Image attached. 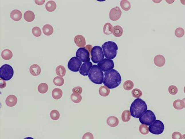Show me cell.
<instances>
[{
	"mask_svg": "<svg viewBox=\"0 0 185 139\" xmlns=\"http://www.w3.org/2000/svg\"><path fill=\"white\" fill-rule=\"evenodd\" d=\"M53 82L56 86H61L64 84V80L62 77L57 76L54 79Z\"/></svg>",
	"mask_w": 185,
	"mask_h": 139,
	"instance_id": "obj_34",
	"label": "cell"
},
{
	"mask_svg": "<svg viewBox=\"0 0 185 139\" xmlns=\"http://www.w3.org/2000/svg\"><path fill=\"white\" fill-rule=\"evenodd\" d=\"M13 54L10 50L5 49L1 53V57L4 60H9L13 57Z\"/></svg>",
	"mask_w": 185,
	"mask_h": 139,
	"instance_id": "obj_26",
	"label": "cell"
},
{
	"mask_svg": "<svg viewBox=\"0 0 185 139\" xmlns=\"http://www.w3.org/2000/svg\"><path fill=\"white\" fill-rule=\"evenodd\" d=\"M92 66V63L90 61L86 62L82 65L80 69V73L84 76L88 75L90 70Z\"/></svg>",
	"mask_w": 185,
	"mask_h": 139,
	"instance_id": "obj_13",
	"label": "cell"
},
{
	"mask_svg": "<svg viewBox=\"0 0 185 139\" xmlns=\"http://www.w3.org/2000/svg\"><path fill=\"white\" fill-rule=\"evenodd\" d=\"M86 48L88 50V51H89L90 53V52H91V49H92V46L90 45H86Z\"/></svg>",
	"mask_w": 185,
	"mask_h": 139,
	"instance_id": "obj_47",
	"label": "cell"
},
{
	"mask_svg": "<svg viewBox=\"0 0 185 139\" xmlns=\"http://www.w3.org/2000/svg\"><path fill=\"white\" fill-rule=\"evenodd\" d=\"M70 98L73 103H79L82 101V97L81 95L75 94L73 93L71 95Z\"/></svg>",
	"mask_w": 185,
	"mask_h": 139,
	"instance_id": "obj_35",
	"label": "cell"
},
{
	"mask_svg": "<svg viewBox=\"0 0 185 139\" xmlns=\"http://www.w3.org/2000/svg\"><path fill=\"white\" fill-rule=\"evenodd\" d=\"M165 129V126L162 121L156 120L149 127V131L154 135L162 134Z\"/></svg>",
	"mask_w": 185,
	"mask_h": 139,
	"instance_id": "obj_8",
	"label": "cell"
},
{
	"mask_svg": "<svg viewBox=\"0 0 185 139\" xmlns=\"http://www.w3.org/2000/svg\"><path fill=\"white\" fill-rule=\"evenodd\" d=\"M168 91L170 94L175 95L178 93V89L175 86L171 85L169 87Z\"/></svg>",
	"mask_w": 185,
	"mask_h": 139,
	"instance_id": "obj_41",
	"label": "cell"
},
{
	"mask_svg": "<svg viewBox=\"0 0 185 139\" xmlns=\"http://www.w3.org/2000/svg\"><path fill=\"white\" fill-rule=\"evenodd\" d=\"M88 77L92 83L95 84H101L103 82V73L98 65H92Z\"/></svg>",
	"mask_w": 185,
	"mask_h": 139,
	"instance_id": "obj_4",
	"label": "cell"
},
{
	"mask_svg": "<svg viewBox=\"0 0 185 139\" xmlns=\"http://www.w3.org/2000/svg\"><path fill=\"white\" fill-rule=\"evenodd\" d=\"M82 64V62L77 57L72 58L68 63V69L74 72H77L80 70V67Z\"/></svg>",
	"mask_w": 185,
	"mask_h": 139,
	"instance_id": "obj_10",
	"label": "cell"
},
{
	"mask_svg": "<svg viewBox=\"0 0 185 139\" xmlns=\"http://www.w3.org/2000/svg\"><path fill=\"white\" fill-rule=\"evenodd\" d=\"M147 110L146 102L141 98L135 100L131 104L130 112L131 116L134 118H139Z\"/></svg>",
	"mask_w": 185,
	"mask_h": 139,
	"instance_id": "obj_2",
	"label": "cell"
},
{
	"mask_svg": "<svg viewBox=\"0 0 185 139\" xmlns=\"http://www.w3.org/2000/svg\"><path fill=\"white\" fill-rule=\"evenodd\" d=\"M50 116L52 120L56 121L60 118V113L56 110H53L51 112Z\"/></svg>",
	"mask_w": 185,
	"mask_h": 139,
	"instance_id": "obj_36",
	"label": "cell"
},
{
	"mask_svg": "<svg viewBox=\"0 0 185 139\" xmlns=\"http://www.w3.org/2000/svg\"><path fill=\"white\" fill-rule=\"evenodd\" d=\"M17 103V98L15 96L13 95H10L7 96L5 100V103L7 106L9 107H13L15 106Z\"/></svg>",
	"mask_w": 185,
	"mask_h": 139,
	"instance_id": "obj_15",
	"label": "cell"
},
{
	"mask_svg": "<svg viewBox=\"0 0 185 139\" xmlns=\"http://www.w3.org/2000/svg\"><path fill=\"white\" fill-rule=\"evenodd\" d=\"M73 94L77 95H81L82 92V88L80 86H76L73 88L72 90Z\"/></svg>",
	"mask_w": 185,
	"mask_h": 139,
	"instance_id": "obj_42",
	"label": "cell"
},
{
	"mask_svg": "<svg viewBox=\"0 0 185 139\" xmlns=\"http://www.w3.org/2000/svg\"><path fill=\"white\" fill-rule=\"evenodd\" d=\"M182 137V134L178 132H174L172 135V139H181Z\"/></svg>",
	"mask_w": 185,
	"mask_h": 139,
	"instance_id": "obj_43",
	"label": "cell"
},
{
	"mask_svg": "<svg viewBox=\"0 0 185 139\" xmlns=\"http://www.w3.org/2000/svg\"><path fill=\"white\" fill-rule=\"evenodd\" d=\"M35 15L34 12L30 10L26 11L24 14V19L27 22H31L34 20Z\"/></svg>",
	"mask_w": 185,
	"mask_h": 139,
	"instance_id": "obj_21",
	"label": "cell"
},
{
	"mask_svg": "<svg viewBox=\"0 0 185 139\" xmlns=\"http://www.w3.org/2000/svg\"><path fill=\"white\" fill-rule=\"evenodd\" d=\"M103 84L109 89L117 88L120 85L121 82V77L118 71L112 69L105 73Z\"/></svg>",
	"mask_w": 185,
	"mask_h": 139,
	"instance_id": "obj_1",
	"label": "cell"
},
{
	"mask_svg": "<svg viewBox=\"0 0 185 139\" xmlns=\"http://www.w3.org/2000/svg\"><path fill=\"white\" fill-rule=\"evenodd\" d=\"M134 83L131 80H127L123 83V87L125 90L126 91H130L133 88Z\"/></svg>",
	"mask_w": 185,
	"mask_h": 139,
	"instance_id": "obj_33",
	"label": "cell"
},
{
	"mask_svg": "<svg viewBox=\"0 0 185 139\" xmlns=\"http://www.w3.org/2000/svg\"><path fill=\"white\" fill-rule=\"evenodd\" d=\"M131 114L130 111L128 110H125L122 114V120L124 122H127L130 121L131 119Z\"/></svg>",
	"mask_w": 185,
	"mask_h": 139,
	"instance_id": "obj_29",
	"label": "cell"
},
{
	"mask_svg": "<svg viewBox=\"0 0 185 139\" xmlns=\"http://www.w3.org/2000/svg\"><path fill=\"white\" fill-rule=\"evenodd\" d=\"M66 70L63 65H59L57 66L56 69V75L59 76L63 77L65 76L66 74Z\"/></svg>",
	"mask_w": 185,
	"mask_h": 139,
	"instance_id": "obj_30",
	"label": "cell"
},
{
	"mask_svg": "<svg viewBox=\"0 0 185 139\" xmlns=\"http://www.w3.org/2000/svg\"><path fill=\"white\" fill-rule=\"evenodd\" d=\"M39 92L40 94H44L48 92V86L46 83H42L40 84L38 88Z\"/></svg>",
	"mask_w": 185,
	"mask_h": 139,
	"instance_id": "obj_32",
	"label": "cell"
},
{
	"mask_svg": "<svg viewBox=\"0 0 185 139\" xmlns=\"http://www.w3.org/2000/svg\"><path fill=\"white\" fill-rule=\"evenodd\" d=\"M30 72L34 76H37L41 73V68L38 65H32L30 67Z\"/></svg>",
	"mask_w": 185,
	"mask_h": 139,
	"instance_id": "obj_18",
	"label": "cell"
},
{
	"mask_svg": "<svg viewBox=\"0 0 185 139\" xmlns=\"http://www.w3.org/2000/svg\"><path fill=\"white\" fill-rule=\"evenodd\" d=\"M174 108L176 110H181L183 109L185 107L184 99L183 100H176L174 102Z\"/></svg>",
	"mask_w": 185,
	"mask_h": 139,
	"instance_id": "obj_24",
	"label": "cell"
},
{
	"mask_svg": "<svg viewBox=\"0 0 185 139\" xmlns=\"http://www.w3.org/2000/svg\"><path fill=\"white\" fill-rule=\"evenodd\" d=\"M56 4L54 1H49L45 5V8L49 12H54L56 9Z\"/></svg>",
	"mask_w": 185,
	"mask_h": 139,
	"instance_id": "obj_22",
	"label": "cell"
},
{
	"mask_svg": "<svg viewBox=\"0 0 185 139\" xmlns=\"http://www.w3.org/2000/svg\"><path fill=\"white\" fill-rule=\"evenodd\" d=\"M156 120V116L153 112L147 110L139 118V121L142 124L150 126Z\"/></svg>",
	"mask_w": 185,
	"mask_h": 139,
	"instance_id": "obj_5",
	"label": "cell"
},
{
	"mask_svg": "<svg viewBox=\"0 0 185 139\" xmlns=\"http://www.w3.org/2000/svg\"><path fill=\"white\" fill-rule=\"evenodd\" d=\"M98 66L103 72H105L113 69L115 64L114 61L112 60L104 59L98 63Z\"/></svg>",
	"mask_w": 185,
	"mask_h": 139,
	"instance_id": "obj_11",
	"label": "cell"
},
{
	"mask_svg": "<svg viewBox=\"0 0 185 139\" xmlns=\"http://www.w3.org/2000/svg\"><path fill=\"white\" fill-rule=\"evenodd\" d=\"M132 94L133 97L137 98H139L142 96V93L139 89H135L132 91Z\"/></svg>",
	"mask_w": 185,
	"mask_h": 139,
	"instance_id": "obj_38",
	"label": "cell"
},
{
	"mask_svg": "<svg viewBox=\"0 0 185 139\" xmlns=\"http://www.w3.org/2000/svg\"><path fill=\"white\" fill-rule=\"evenodd\" d=\"M154 63L157 66H163L166 63V59L164 56L162 55H158L155 57L154 59Z\"/></svg>",
	"mask_w": 185,
	"mask_h": 139,
	"instance_id": "obj_16",
	"label": "cell"
},
{
	"mask_svg": "<svg viewBox=\"0 0 185 139\" xmlns=\"http://www.w3.org/2000/svg\"><path fill=\"white\" fill-rule=\"evenodd\" d=\"M185 31L184 29L182 28H177L175 31V35L177 37H182L184 35Z\"/></svg>",
	"mask_w": 185,
	"mask_h": 139,
	"instance_id": "obj_39",
	"label": "cell"
},
{
	"mask_svg": "<svg viewBox=\"0 0 185 139\" xmlns=\"http://www.w3.org/2000/svg\"><path fill=\"white\" fill-rule=\"evenodd\" d=\"M139 131L142 135H147L149 132V128L147 126L141 124L139 126Z\"/></svg>",
	"mask_w": 185,
	"mask_h": 139,
	"instance_id": "obj_37",
	"label": "cell"
},
{
	"mask_svg": "<svg viewBox=\"0 0 185 139\" xmlns=\"http://www.w3.org/2000/svg\"><path fill=\"white\" fill-rule=\"evenodd\" d=\"M32 33L36 37L41 36L42 32L41 29L39 27H34L32 29Z\"/></svg>",
	"mask_w": 185,
	"mask_h": 139,
	"instance_id": "obj_40",
	"label": "cell"
},
{
	"mask_svg": "<svg viewBox=\"0 0 185 139\" xmlns=\"http://www.w3.org/2000/svg\"><path fill=\"white\" fill-rule=\"evenodd\" d=\"M63 96V92L59 88H55L52 92V96L55 100L60 99Z\"/></svg>",
	"mask_w": 185,
	"mask_h": 139,
	"instance_id": "obj_25",
	"label": "cell"
},
{
	"mask_svg": "<svg viewBox=\"0 0 185 139\" xmlns=\"http://www.w3.org/2000/svg\"><path fill=\"white\" fill-rule=\"evenodd\" d=\"M91 59L92 62L97 63L101 61L104 59V54L103 49L99 46L93 47L90 52Z\"/></svg>",
	"mask_w": 185,
	"mask_h": 139,
	"instance_id": "obj_7",
	"label": "cell"
},
{
	"mask_svg": "<svg viewBox=\"0 0 185 139\" xmlns=\"http://www.w3.org/2000/svg\"><path fill=\"white\" fill-rule=\"evenodd\" d=\"M76 56L83 62L90 61V53L86 47H81L78 49L76 52Z\"/></svg>",
	"mask_w": 185,
	"mask_h": 139,
	"instance_id": "obj_9",
	"label": "cell"
},
{
	"mask_svg": "<svg viewBox=\"0 0 185 139\" xmlns=\"http://www.w3.org/2000/svg\"><path fill=\"white\" fill-rule=\"evenodd\" d=\"M14 75V70L11 65L4 64L0 68V77L4 81H9Z\"/></svg>",
	"mask_w": 185,
	"mask_h": 139,
	"instance_id": "obj_6",
	"label": "cell"
},
{
	"mask_svg": "<svg viewBox=\"0 0 185 139\" xmlns=\"http://www.w3.org/2000/svg\"><path fill=\"white\" fill-rule=\"evenodd\" d=\"M107 123L109 126L111 127H115L118 125L119 120L116 116H110L107 118Z\"/></svg>",
	"mask_w": 185,
	"mask_h": 139,
	"instance_id": "obj_19",
	"label": "cell"
},
{
	"mask_svg": "<svg viewBox=\"0 0 185 139\" xmlns=\"http://www.w3.org/2000/svg\"><path fill=\"white\" fill-rule=\"evenodd\" d=\"M104 56L109 59H113L116 57L118 47L113 41H108L104 43L102 46Z\"/></svg>",
	"mask_w": 185,
	"mask_h": 139,
	"instance_id": "obj_3",
	"label": "cell"
},
{
	"mask_svg": "<svg viewBox=\"0 0 185 139\" xmlns=\"http://www.w3.org/2000/svg\"><path fill=\"white\" fill-rule=\"evenodd\" d=\"M93 135L90 132H88L85 133L83 136L82 139H93Z\"/></svg>",
	"mask_w": 185,
	"mask_h": 139,
	"instance_id": "obj_44",
	"label": "cell"
},
{
	"mask_svg": "<svg viewBox=\"0 0 185 139\" xmlns=\"http://www.w3.org/2000/svg\"><path fill=\"white\" fill-rule=\"evenodd\" d=\"M6 84L5 81H4V80L1 79V88L3 89V88H5L6 87Z\"/></svg>",
	"mask_w": 185,
	"mask_h": 139,
	"instance_id": "obj_45",
	"label": "cell"
},
{
	"mask_svg": "<svg viewBox=\"0 0 185 139\" xmlns=\"http://www.w3.org/2000/svg\"><path fill=\"white\" fill-rule=\"evenodd\" d=\"M74 40L76 45L79 47H84L86 45L85 38L81 35H76L74 37Z\"/></svg>",
	"mask_w": 185,
	"mask_h": 139,
	"instance_id": "obj_14",
	"label": "cell"
},
{
	"mask_svg": "<svg viewBox=\"0 0 185 139\" xmlns=\"http://www.w3.org/2000/svg\"><path fill=\"white\" fill-rule=\"evenodd\" d=\"M121 10L118 6L112 8L109 12V18L112 21H116L121 17Z\"/></svg>",
	"mask_w": 185,
	"mask_h": 139,
	"instance_id": "obj_12",
	"label": "cell"
},
{
	"mask_svg": "<svg viewBox=\"0 0 185 139\" xmlns=\"http://www.w3.org/2000/svg\"><path fill=\"white\" fill-rule=\"evenodd\" d=\"M35 2L38 5H41L44 4L45 2V1H44V0H43V1H37V0H35Z\"/></svg>",
	"mask_w": 185,
	"mask_h": 139,
	"instance_id": "obj_46",
	"label": "cell"
},
{
	"mask_svg": "<svg viewBox=\"0 0 185 139\" xmlns=\"http://www.w3.org/2000/svg\"><path fill=\"white\" fill-rule=\"evenodd\" d=\"M112 29L113 27L112 24L109 23H107L104 26L103 31L105 34L109 35L112 33Z\"/></svg>",
	"mask_w": 185,
	"mask_h": 139,
	"instance_id": "obj_28",
	"label": "cell"
},
{
	"mask_svg": "<svg viewBox=\"0 0 185 139\" xmlns=\"http://www.w3.org/2000/svg\"><path fill=\"white\" fill-rule=\"evenodd\" d=\"M43 33L47 36L52 35L54 32L53 27L50 24H46L42 28Z\"/></svg>",
	"mask_w": 185,
	"mask_h": 139,
	"instance_id": "obj_23",
	"label": "cell"
},
{
	"mask_svg": "<svg viewBox=\"0 0 185 139\" xmlns=\"http://www.w3.org/2000/svg\"><path fill=\"white\" fill-rule=\"evenodd\" d=\"M110 90L106 86H101L99 90V93L100 95L103 97L108 96L110 94Z\"/></svg>",
	"mask_w": 185,
	"mask_h": 139,
	"instance_id": "obj_27",
	"label": "cell"
},
{
	"mask_svg": "<svg viewBox=\"0 0 185 139\" xmlns=\"http://www.w3.org/2000/svg\"><path fill=\"white\" fill-rule=\"evenodd\" d=\"M112 33L116 37H120L123 33V29L120 26H115L113 27Z\"/></svg>",
	"mask_w": 185,
	"mask_h": 139,
	"instance_id": "obj_20",
	"label": "cell"
},
{
	"mask_svg": "<svg viewBox=\"0 0 185 139\" xmlns=\"http://www.w3.org/2000/svg\"><path fill=\"white\" fill-rule=\"evenodd\" d=\"M120 5L123 10L125 11H128L131 8V4L130 2L127 0H123L120 2Z\"/></svg>",
	"mask_w": 185,
	"mask_h": 139,
	"instance_id": "obj_31",
	"label": "cell"
},
{
	"mask_svg": "<svg viewBox=\"0 0 185 139\" xmlns=\"http://www.w3.org/2000/svg\"><path fill=\"white\" fill-rule=\"evenodd\" d=\"M10 18L15 21H19L22 18V13L18 10H14L10 13Z\"/></svg>",
	"mask_w": 185,
	"mask_h": 139,
	"instance_id": "obj_17",
	"label": "cell"
}]
</instances>
